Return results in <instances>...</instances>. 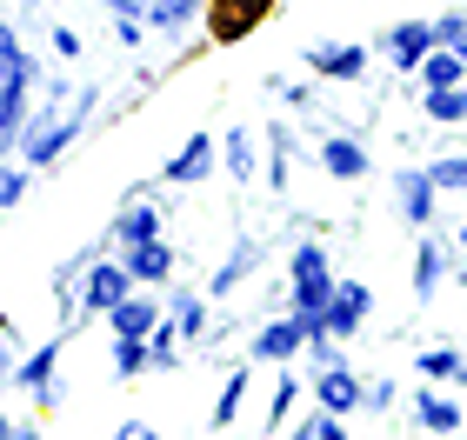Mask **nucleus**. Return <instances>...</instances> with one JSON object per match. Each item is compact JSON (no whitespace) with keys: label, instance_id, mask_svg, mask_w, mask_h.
Returning a JSON list of instances; mask_svg holds the SVG:
<instances>
[{"label":"nucleus","instance_id":"1","mask_svg":"<svg viewBox=\"0 0 467 440\" xmlns=\"http://www.w3.org/2000/svg\"><path fill=\"white\" fill-rule=\"evenodd\" d=\"M334 287H341V281L327 274V254H321V247H301V254H294V313H301L314 333H321V313L334 301ZM314 333H307V341H314Z\"/></svg>","mask_w":467,"mask_h":440},{"label":"nucleus","instance_id":"2","mask_svg":"<svg viewBox=\"0 0 467 440\" xmlns=\"http://www.w3.org/2000/svg\"><path fill=\"white\" fill-rule=\"evenodd\" d=\"M267 7H274V0H214V7H207V34H214V40H241L247 27L267 20Z\"/></svg>","mask_w":467,"mask_h":440},{"label":"nucleus","instance_id":"3","mask_svg":"<svg viewBox=\"0 0 467 440\" xmlns=\"http://www.w3.org/2000/svg\"><path fill=\"white\" fill-rule=\"evenodd\" d=\"M368 301H374V293L360 281H341V287H334V301H327V313H321V333H327V341H334V333H354L360 313H368Z\"/></svg>","mask_w":467,"mask_h":440},{"label":"nucleus","instance_id":"4","mask_svg":"<svg viewBox=\"0 0 467 440\" xmlns=\"http://www.w3.org/2000/svg\"><path fill=\"white\" fill-rule=\"evenodd\" d=\"M307 321H301V313H294V321H274L267 333H254V361H287V353L294 347H307Z\"/></svg>","mask_w":467,"mask_h":440},{"label":"nucleus","instance_id":"5","mask_svg":"<svg viewBox=\"0 0 467 440\" xmlns=\"http://www.w3.org/2000/svg\"><path fill=\"white\" fill-rule=\"evenodd\" d=\"M127 293H134V274H127V267H94L88 274V307L94 313H114Z\"/></svg>","mask_w":467,"mask_h":440},{"label":"nucleus","instance_id":"6","mask_svg":"<svg viewBox=\"0 0 467 440\" xmlns=\"http://www.w3.org/2000/svg\"><path fill=\"white\" fill-rule=\"evenodd\" d=\"M314 394H321V407H327V414H348V407H360V381H354L348 367H327L321 381H314Z\"/></svg>","mask_w":467,"mask_h":440},{"label":"nucleus","instance_id":"7","mask_svg":"<svg viewBox=\"0 0 467 440\" xmlns=\"http://www.w3.org/2000/svg\"><path fill=\"white\" fill-rule=\"evenodd\" d=\"M154 327H161V313L147 301H134V293L114 307V333H120V341H154Z\"/></svg>","mask_w":467,"mask_h":440},{"label":"nucleus","instance_id":"8","mask_svg":"<svg viewBox=\"0 0 467 440\" xmlns=\"http://www.w3.org/2000/svg\"><path fill=\"white\" fill-rule=\"evenodd\" d=\"M127 274H134V281H167V267H174V254H167V247L161 240H140V247H127Z\"/></svg>","mask_w":467,"mask_h":440},{"label":"nucleus","instance_id":"9","mask_svg":"<svg viewBox=\"0 0 467 440\" xmlns=\"http://www.w3.org/2000/svg\"><path fill=\"white\" fill-rule=\"evenodd\" d=\"M307 60H314V74H327V80H354L360 67H368V54H360V47H314Z\"/></svg>","mask_w":467,"mask_h":440},{"label":"nucleus","instance_id":"10","mask_svg":"<svg viewBox=\"0 0 467 440\" xmlns=\"http://www.w3.org/2000/svg\"><path fill=\"white\" fill-rule=\"evenodd\" d=\"M207 167H214V140H207V134H194V140H187L181 154H174V167H167V180H201Z\"/></svg>","mask_w":467,"mask_h":440},{"label":"nucleus","instance_id":"11","mask_svg":"<svg viewBox=\"0 0 467 440\" xmlns=\"http://www.w3.org/2000/svg\"><path fill=\"white\" fill-rule=\"evenodd\" d=\"M20 94H27V54L0 34V100H20Z\"/></svg>","mask_w":467,"mask_h":440},{"label":"nucleus","instance_id":"12","mask_svg":"<svg viewBox=\"0 0 467 440\" xmlns=\"http://www.w3.org/2000/svg\"><path fill=\"white\" fill-rule=\"evenodd\" d=\"M388 47L400 54V67H414V60H428V54H434V27H414V20H408V27H394V34H388Z\"/></svg>","mask_w":467,"mask_h":440},{"label":"nucleus","instance_id":"13","mask_svg":"<svg viewBox=\"0 0 467 440\" xmlns=\"http://www.w3.org/2000/svg\"><path fill=\"white\" fill-rule=\"evenodd\" d=\"M400 207H408V220H434V180L428 174H400Z\"/></svg>","mask_w":467,"mask_h":440},{"label":"nucleus","instance_id":"14","mask_svg":"<svg viewBox=\"0 0 467 440\" xmlns=\"http://www.w3.org/2000/svg\"><path fill=\"white\" fill-rule=\"evenodd\" d=\"M414 414H420V427H434V434H454L461 427V407L441 401V394H414Z\"/></svg>","mask_w":467,"mask_h":440},{"label":"nucleus","instance_id":"15","mask_svg":"<svg viewBox=\"0 0 467 440\" xmlns=\"http://www.w3.org/2000/svg\"><path fill=\"white\" fill-rule=\"evenodd\" d=\"M321 160H327V174H341V180L368 174V154H360L354 140H327V147H321Z\"/></svg>","mask_w":467,"mask_h":440},{"label":"nucleus","instance_id":"16","mask_svg":"<svg viewBox=\"0 0 467 440\" xmlns=\"http://www.w3.org/2000/svg\"><path fill=\"white\" fill-rule=\"evenodd\" d=\"M120 240H127V247L161 240V214H154V207H127V214H120Z\"/></svg>","mask_w":467,"mask_h":440},{"label":"nucleus","instance_id":"17","mask_svg":"<svg viewBox=\"0 0 467 440\" xmlns=\"http://www.w3.org/2000/svg\"><path fill=\"white\" fill-rule=\"evenodd\" d=\"M54 361H60V347H40V353H34V361H27V367H20V373H14V381H20V387H34V394H40V401H47V394H54V387H47V373H54Z\"/></svg>","mask_w":467,"mask_h":440},{"label":"nucleus","instance_id":"18","mask_svg":"<svg viewBox=\"0 0 467 440\" xmlns=\"http://www.w3.org/2000/svg\"><path fill=\"white\" fill-rule=\"evenodd\" d=\"M461 67H467V60H461V54H448V47L428 54V60H420V74H428V94H434V87H454Z\"/></svg>","mask_w":467,"mask_h":440},{"label":"nucleus","instance_id":"19","mask_svg":"<svg viewBox=\"0 0 467 440\" xmlns=\"http://www.w3.org/2000/svg\"><path fill=\"white\" fill-rule=\"evenodd\" d=\"M434 287H441V247L428 240V247H420V261H414V293H420V301H428Z\"/></svg>","mask_w":467,"mask_h":440},{"label":"nucleus","instance_id":"20","mask_svg":"<svg viewBox=\"0 0 467 440\" xmlns=\"http://www.w3.org/2000/svg\"><path fill=\"white\" fill-rule=\"evenodd\" d=\"M428 114H434V120H461V114H467V94H461V87H434V94H428Z\"/></svg>","mask_w":467,"mask_h":440},{"label":"nucleus","instance_id":"21","mask_svg":"<svg viewBox=\"0 0 467 440\" xmlns=\"http://www.w3.org/2000/svg\"><path fill=\"white\" fill-rule=\"evenodd\" d=\"M420 373H434V381H454V373H467V367H461V353L434 347V353H420Z\"/></svg>","mask_w":467,"mask_h":440},{"label":"nucleus","instance_id":"22","mask_svg":"<svg viewBox=\"0 0 467 440\" xmlns=\"http://www.w3.org/2000/svg\"><path fill=\"white\" fill-rule=\"evenodd\" d=\"M227 167H234L241 180H254V140H247V134H227Z\"/></svg>","mask_w":467,"mask_h":440},{"label":"nucleus","instance_id":"23","mask_svg":"<svg viewBox=\"0 0 467 440\" xmlns=\"http://www.w3.org/2000/svg\"><path fill=\"white\" fill-rule=\"evenodd\" d=\"M434 40H441L448 54H461V60H467V20H461V14H454V20H441V27H434Z\"/></svg>","mask_w":467,"mask_h":440},{"label":"nucleus","instance_id":"24","mask_svg":"<svg viewBox=\"0 0 467 440\" xmlns=\"http://www.w3.org/2000/svg\"><path fill=\"white\" fill-rule=\"evenodd\" d=\"M241 394H247V373H234V381L221 387V414H214V421H221V427L234 421V414H241Z\"/></svg>","mask_w":467,"mask_h":440},{"label":"nucleus","instance_id":"25","mask_svg":"<svg viewBox=\"0 0 467 440\" xmlns=\"http://www.w3.org/2000/svg\"><path fill=\"white\" fill-rule=\"evenodd\" d=\"M247 261H254V247H234V261H227L221 274H214V293H227L234 281H241V274H247Z\"/></svg>","mask_w":467,"mask_h":440},{"label":"nucleus","instance_id":"26","mask_svg":"<svg viewBox=\"0 0 467 440\" xmlns=\"http://www.w3.org/2000/svg\"><path fill=\"white\" fill-rule=\"evenodd\" d=\"M201 321H207V313H201L194 293H187V301H174V333H201Z\"/></svg>","mask_w":467,"mask_h":440},{"label":"nucleus","instance_id":"27","mask_svg":"<svg viewBox=\"0 0 467 440\" xmlns=\"http://www.w3.org/2000/svg\"><path fill=\"white\" fill-rule=\"evenodd\" d=\"M114 367H120V373H140V367H147V341H120V347H114Z\"/></svg>","mask_w":467,"mask_h":440},{"label":"nucleus","instance_id":"28","mask_svg":"<svg viewBox=\"0 0 467 440\" xmlns=\"http://www.w3.org/2000/svg\"><path fill=\"white\" fill-rule=\"evenodd\" d=\"M187 14H194V0H161V7L147 14V20H154V27H181Z\"/></svg>","mask_w":467,"mask_h":440},{"label":"nucleus","instance_id":"29","mask_svg":"<svg viewBox=\"0 0 467 440\" xmlns=\"http://www.w3.org/2000/svg\"><path fill=\"white\" fill-rule=\"evenodd\" d=\"M428 180H434V187H467V160H441V167H428Z\"/></svg>","mask_w":467,"mask_h":440},{"label":"nucleus","instance_id":"30","mask_svg":"<svg viewBox=\"0 0 467 440\" xmlns=\"http://www.w3.org/2000/svg\"><path fill=\"white\" fill-rule=\"evenodd\" d=\"M348 440V427H341V414H321V421H314V427H301V440Z\"/></svg>","mask_w":467,"mask_h":440},{"label":"nucleus","instance_id":"31","mask_svg":"<svg viewBox=\"0 0 467 440\" xmlns=\"http://www.w3.org/2000/svg\"><path fill=\"white\" fill-rule=\"evenodd\" d=\"M20 134V100H0V147Z\"/></svg>","mask_w":467,"mask_h":440},{"label":"nucleus","instance_id":"32","mask_svg":"<svg viewBox=\"0 0 467 440\" xmlns=\"http://www.w3.org/2000/svg\"><path fill=\"white\" fill-rule=\"evenodd\" d=\"M294 394H301V387H294V381H281V387H274V421H287V407H294Z\"/></svg>","mask_w":467,"mask_h":440},{"label":"nucleus","instance_id":"33","mask_svg":"<svg viewBox=\"0 0 467 440\" xmlns=\"http://www.w3.org/2000/svg\"><path fill=\"white\" fill-rule=\"evenodd\" d=\"M114 440H154V427H147V421H127V427H120Z\"/></svg>","mask_w":467,"mask_h":440},{"label":"nucleus","instance_id":"34","mask_svg":"<svg viewBox=\"0 0 467 440\" xmlns=\"http://www.w3.org/2000/svg\"><path fill=\"white\" fill-rule=\"evenodd\" d=\"M0 373H7V327H0Z\"/></svg>","mask_w":467,"mask_h":440},{"label":"nucleus","instance_id":"35","mask_svg":"<svg viewBox=\"0 0 467 440\" xmlns=\"http://www.w3.org/2000/svg\"><path fill=\"white\" fill-rule=\"evenodd\" d=\"M0 440H14V427H7V421H0Z\"/></svg>","mask_w":467,"mask_h":440},{"label":"nucleus","instance_id":"36","mask_svg":"<svg viewBox=\"0 0 467 440\" xmlns=\"http://www.w3.org/2000/svg\"><path fill=\"white\" fill-rule=\"evenodd\" d=\"M461 247H467V234H461Z\"/></svg>","mask_w":467,"mask_h":440}]
</instances>
